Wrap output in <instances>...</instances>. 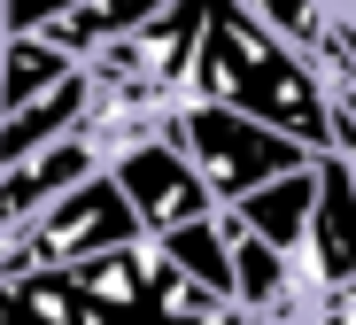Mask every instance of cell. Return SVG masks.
I'll list each match as a JSON object with an SVG mask.
<instances>
[{"instance_id":"6","label":"cell","mask_w":356,"mask_h":325,"mask_svg":"<svg viewBox=\"0 0 356 325\" xmlns=\"http://www.w3.org/2000/svg\"><path fill=\"white\" fill-rule=\"evenodd\" d=\"M70 62H78V54H63L47 31H0V109H16L24 93L54 86Z\"/></svg>"},{"instance_id":"2","label":"cell","mask_w":356,"mask_h":325,"mask_svg":"<svg viewBox=\"0 0 356 325\" xmlns=\"http://www.w3.org/2000/svg\"><path fill=\"white\" fill-rule=\"evenodd\" d=\"M163 124H170V140L194 155V171L209 178L217 202H232V193H248V186H264V178H279L294 163H310V148L294 132H279V124L232 109V101H170Z\"/></svg>"},{"instance_id":"5","label":"cell","mask_w":356,"mask_h":325,"mask_svg":"<svg viewBox=\"0 0 356 325\" xmlns=\"http://www.w3.org/2000/svg\"><path fill=\"white\" fill-rule=\"evenodd\" d=\"M232 225V217H225ZM232 310L241 317H302V294H294V264L286 248L256 240L232 225Z\"/></svg>"},{"instance_id":"4","label":"cell","mask_w":356,"mask_h":325,"mask_svg":"<svg viewBox=\"0 0 356 325\" xmlns=\"http://www.w3.org/2000/svg\"><path fill=\"white\" fill-rule=\"evenodd\" d=\"M217 209L241 232L271 240V248H302L310 240V209H318V155L279 171V178H264V186H248V193H232V202H217Z\"/></svg>"},{"instance_id":"1","label":"cell","mask_w":356,"mask_h":325,"mask_svg":"<svg viewBox=\"0 0 356 325\" xmlns=\"http://www.w3.org/2000/svg\"><path fill=\"white\" fill-rule=\"evenodd\" d=\"M178 101H232V109L279 124V132H294L310 155L333 148V86L318 70V54L279 39L241 0H209V31L194 47V70L178 86Z\"/></svg>"},{"instance_id":"3","label":"cell","mask_w":356,"mask_h":325,"mask_svg":"<svg viewBox=\"0 0 356 325\" xmlns=\"http://www.w3.org/2000/svg\"><path fill=\"white\" fill-rule=\"evenodd\" d=\"M101 171L124 186V202H132L140 232H170V225H186V217H209V209H217L209 178L194 171L186 148L170 140V124H163V132H147V140H132V148H116V155H101Z\"/></svg>"}]
</instances>
